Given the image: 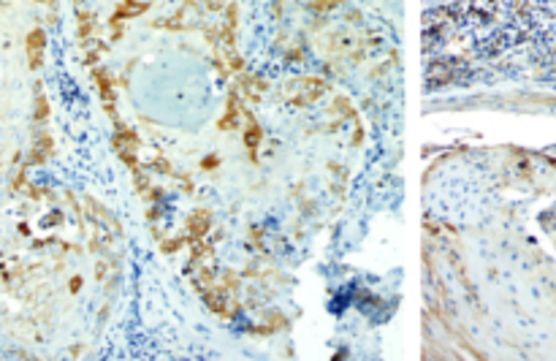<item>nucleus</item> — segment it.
Listing matches in <instances>:
<instances>
[{
	"instance_id": "f257e3e1",
	"label": "nucleus",
	"mask_w": 556,
	"mask_h": 361,
	"mask_svg": "<svg viewBox=\"0 0 556 361\" xmlns=\"http://www.w3.org/2000/svg\"><path fill=\"white\" fill-rule=\"evenodd\" d=\"M41 54H43V33L33 30L27 36V60H30V69H38L41 65Z\"/></svg>"
}]
</instances>
